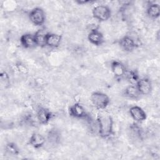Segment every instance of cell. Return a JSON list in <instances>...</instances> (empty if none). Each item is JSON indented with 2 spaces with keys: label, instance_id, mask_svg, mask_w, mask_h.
Wrapping results in <instances>:
<instances>
[{
  "label": "cell",
  "instance_id": "9c48e42d",
  "mask_svg": "<svg viewBox=\"0 0 160 160\" xmlns=\"http://www.w3.org/2000/svg\"><path fill=\"white\" fill-rule=\"evenodd\" d=\"M119 44L122 49L126 52H131L137 47L134 39L129 36H125L121 38Z\"/></svg>",
  "mask_w": 160,
  "mask_h": 160
},
{
  "label": "cell",
  "instance_id": "ba28073f",
  "mask_svg": "<svg viewBox=\"0 0 160 160\" xmlns=\"http://www.w3.org/2000/svg\"><path fill=\"white\" fill-rule=\"evenodd\" d=\"M129 112L131 118L136 121L141 122L146 119V112L138 106H133L129 108Z\"/></svg>",
  "mask_w": 160,
  "mask_h": 160
},
{
  "label": "cell",
  "instance_id": "44dd1931",
  "mask_svg": "<svg viewBox=\"0 0 160 160\" xmlns=\"http://www.w3.org/2000/svg\"><path fill=\"white\" fill-rule=\"evenodd\" d=\"M89 2V1H77V2L78 3H79V4H86V3H87V2Z\"/></svg>",
  "mask_w": 160,
  "mask_h": 160
},
{
  "label": "cell",
  "instance_id": "4fadbf2b",
  "mask_svg": "<svg viewBox=\"0 0 160 160\" xmlns=\"http://www.w3.org/2000/svg\"><path fill=\"white\" fill-rule=\"evenodd\" d=\"M45 142V138L42 134L38 132L32 133L29 139V144L36 149L41 148L44 145Z\"/></svg>",
  "mask_w": 160,
  "mask_h": 160
},
{
  "label": "cell",
  "instance_id": "30bf717a",
  "mask_svg": "<svg viewBox=\"0 0 160 160\" xmlns=\"http://www.w3.org/2000/svg\"><path fill=\"white\" fill-rule=\"evenodd\" d=\"M36 118L40 124H47L52 119V114L49 109L40 107L37 110Z\"/></svg>",
  "mask_w": 160,
  "mask_h": 160
},
{
  "label": "cell",
  "instance_id": "6da1fadb",
  "mask_svg": "<svg viewBox=\"0 0 160 160\" xmlns=\"http://www.w3.org/2000/svg\"><path fill=\"white\" fill-rule=\"evenodd\" d=\"M98 132L103 139L110 138L113 134V119L111 116L106 112H101L97 118Z\"/></svg>",
  "mask_w": 160,
  "mask_h": 160
},
{
  "label": "cell",
  "instance_id": "ac0fdd59",
  "mask_svg": "<svg viewBox=\"0 0 160 160\" xmlns=\"http://www.w3.org/2000/svg\"><path fill=\"white\" fill-rule=\"evenodd\" d=\"M5 150L9 154L17 156L19 154L20 150L18 145L14 142H8L5 146Z\"/></svg>",
  "mask_w": 160,
  "mask_h": 160
},
{
  "label": "cell",
  "instance_id": "d6986e66",
  "mask_svg": "<svg viewBox=\"0 0 160 160\" xmlns=\"http://www.w3.org/2000/svg\"><path fill=\"white\" fill-rule=\"evenodd\" d=\"M126 75L128 81L131 84H133V85H136V82L139 79L138 74L135 70H132L129 71L128 72H126Z\"/></svg>",
  "mask_w": 160,
  "mask_h": 160
},
{
  "label": "cell",
  "instance_id": "9a60e30c",
  "mask_svg": "<svg viewBox=\"0 0 160 160\" xmlns=\"http://www.w3.org/2000/svg\"><path fill=\"white\" fill-rule=\"evenodd\" d=\"M49 32L45 29H39L34 34V38L38 46L44 47L46 46V36Z\"/></svg>",
  "mask_w": 160,
  "mask_h": 160
},
{
  "label": "cell",
  "instance_id": "3957f363",
  "mask_svg": "<svg viewBox=\"0 0 160 160\" xmlns=\"http://www.w3.org/2000/svg\"><path fill=\"white\" fill-rule=\"evenodd\" d=\"M92 14L96 19L102 22L108 20L111 18V11L108 6L101 4L93 8Z\"/></svg>",
  "mask_w": 160,
  "mask_h": 160
},
{
  "label": "cell",
  "instance_id": "52a82bcc",
  "mask_svg": "<svg viewBox=\"0 0 160 160\" xmlns=\"http://www.w3.org/2000/svg\"><path fill=\"white\" fill-rule=\"evenodd\" d=\"M69 114L70 116L78 119L85 118L87 116L84 108L78 102L74 103L70 106L69 108Z\"/></svg>",
  "mask_w": 160,
  "mask_h": 160
},
{
  "label": "cell",
  "instance_id": "e0dca14e",
  "mask_svg": "<svg viewBox=\"0 0 160 160\" xmlns=\"http://www.w3.org/2000/svg\"><path fill=\"white\" fill-rule=\"evenodd\" d=\"M148 16L152 19H156L159 18L160 15V6L157 3L150 4L146 10Z\"/></svg>",
  "mask_w": 160,
  "mask_h": 160
},
{
  "label": "cell",
  "instance_id": "5bb4252c",
  "mask_svg": "<svg viewBox=\"0 0 160 160\" xmlns=\"http://www.w3.org/2000/svg\"><path fill=\"white\" fill-rule=\"evenodd\" d=\"M62 39V36L60 34L48 32L46 36V46L49 48H57L59 46Z\"/></svg>",
  "mask_w": 160,
  "mask_h": 160
},
{
  "label": "cell",
  "instance_id": "2e32d148",
  "mask_svg": "<svg viewBox=\"0 0 160 160\" xmlns=\"http://www.w3.org/2000/svg\"><path fill=\"white\" fill-rule=\"evenodd\" d=\"M123 94L128 98L129 99H138L141 94L139 92L137 87L136 85H129L128 86H127L124 90V92Z\"/></svg>",
  "mask_w": 160,
  "mask_h": 160
},
{
  "label": "cell",
  "instance_id": "ffe728a7",
  "mask_svg": "<svg viewBox=\"0 0 160 160\" xmlns=\"http://www.w3.org/2000/svg\"><path fill=\"white\" fill-rule=\"evenodd\" d=\"M48 138L49 142L56 143L59 139V134L56 129H51L48 134Z\"/></svg>",
  "mask_w": 160,
  "mask_h": 160
},
{
  "label": "cell",
  "instance_id": "7a4b0ae2",
  "mask_svg": "<svg viewBox=\"0 0 160 160\" xmlns=\"http://www.w3.org/2000/svg\"><path fill=\"white\" fill-rule=\"evenodd\" d=\"M90 99L92 105L99 110L106 109L110 102L109 96L106 94L100 91L93 92L91 95Z\"/></svg>",
  "mask_w": 160,
  "mask_h": 160
},
{
  "label": "cell",
  "instance_id": "8992f818",
  "mask_svg": "<svg viewBox=\"0 0 160 160\" xmlns=\"http://www.w3.org/2000/svg\"><path fill=\"white\" fill-rule=\"evenodd\" d=\"M136 86L141 95H148L152 91L151 82L146 78L139 79L136 82Z\"/></svg>",
  "mask_w": 160,
  "mask_h": 160
},
{
  "label": "cell",
  "instance_id": "5b68a950",
  "mask_svg": "<svg viewBox=\"0 0 160 160\" xmlns=\"http://www.w3.org/2000/svg\"><path fill=\"white\" fill-rule=\"evenodd\" d=\"M111 69L113 75L117 79H121L123 78L127 72L124 64L117 60H114L111 62Z\"/></svg>",
  "mask_w": 160,
  "mask_h": 160
},
{
  "label": "cell",
  "instance_id": "8fae6325",
  "mask_svg": "<svg viewBox=\"0 0 160 160\" xmlns=\"http://www.w3.org/2000/svg\"><path fill=\"white\" fill-rule=\"evenodd\" d=\"M88 41L95 46H101L104 42L102 33L97 29H92L88 36Z\"/></svg>",
  "mask_w": 160,
  "mask_h": 160
},
{
  "label": "cell",
  "instance_id": "277c9868",
  "mask_svg": "<svg viewBox=\"0 0 160 160\" xmlns=\"http://www.w3.org/2000/svg\"><path fill=\"white\" fill-rule=\"evenodd\" d=\"M29 18L35 26H42L46 20V14L42 8L37 7L30 11Z\"/></svg>",
  "mask_w": 160,
  "mask_h": 160
},
{
  "label": "cell",
  "instance_id": "7c38bea8",
  "mask_svg": "<svg viewBox=\"0 0 160 160\" xmlns=\"http://www.w3.org/2000/svg\"><path fill=\"white\" fill-rule=\"evenodd\" d=\"M20 42L24 48L30 49L37 46L34 34L31 33H25L20 38Z\"/></svg>",
  "mask_w": 160,
  "mask_h": 160
}]
</instances>
